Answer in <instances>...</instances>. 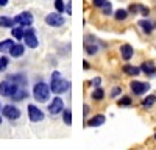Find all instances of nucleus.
<instances>
[{
	"instance_id": "1",
	"label": "nucleus",
	"mask_w": 156,
	"mask_h": 150,
	"mask_svg": "<svg viewBox=\"0 0 156 150\" xmlns=\"http://www.w3.org/2000/svg\"><path fill=\"white\" fill-rule=\"evenodd\" d=\"M69 88H70V83H69L67 80H64L58 70L51 73V81H50V89H51V92H55V94L59 95V94H62V92H67Z\"/></svg>"
},
{
	"instance_id": "2",
	"label": "nucleus",
	"mask_w": 156,
	"mask_h": 150,
	"mask_svg": "<svg viewBox=\"0 0 156 150\" xmlns=\"http://www.w3.org/2000/svg\"><path fill=\"white\" fill-rule=\"evenodd\" d=\"M50 92H51L50 84H47L44 81L36 83L34 88H33V95H34V98L37 100V102H41V103H45L50 98Z\"/></svg>"
},
{
	"instance_id": "3",
	"label": "nucleus",
	"mask_w": 156,
	"mask_h": 150,
	"mask_svg": "<svg viewBox=\"0 0 156 150\" xmlns=\"http://www.w3.org/2000/svg\"><path fill=\"white\" fill-rule=\"evenodd\" d=\"M19 88H22V86L12 83L9 80H3V81H0V94H2L3 97H12Z\"/></svg>"
},
{
	"instance_id": "4",
	"label": "nucleus",
	"mask_w": 156,
	"mask_h": 150,
	"mask_svg": "<svg viewBox=\"0 0 156 150\" xmlns=\"http://www.w3.org/2000/svg\"><path fill=\"white\" fill-rule=\"evenodd\" d=\"M2 114L8 120H16V119L20 117V109L17 106H14V105H5L2 108Z\"/></svg>"
},
{
	"instance_id": "5",
	"label": "nucleus",
	"mask_w": 156,
	"mask_h": 150,
	"mask_svg": "<svg viewBox=\"0 0 156 150\" xmlns=\"http://www.w3.org/2000/svg\"><path fill=\"white\" fill-rule=\"evenodd\" d=\"M47 111L50 112L51 116H56V114H59V112H62V111H64V102H62V98L55 97V98L50 102Z\"/></svg>"
},
{
	"instance_id": "6",
	"label": "nucleus",
	"mask_w": 156,
	"mask_h": 150,
	"mask_svg": "<svg viewBox=\"0 0 156 150\" xmlns=\"http://www.w3.org/2000/svg\"><path fill=\"white\" fill-rule=\"evenodd\" d=\"M45 22L50 25V27H62L64 25V17L61 16V12H50V14L45 16Z\"/></svg>"
},
{
	"instance_id": "7",
	"label": "nucleus",
	"mask_w": 156,
	"mask_h": 150,
	"mask_svg": "<svg viewBox=\"0 0 156 150\" xmlns=\"http://www.w3.org/2000/svg\"><path fill=\"white\" fill-rule=\"evenodd\" d=\"M14 23H19L20 27H30L33 23V14L28 11H23L14 17Z\"/></svg>"
},
{
	"instance_id": "8",
	"label": "nucleus",
	"mask_w": 156,
	"mask_h": 150,
	"mask_svg": "<svg viewBox=\"0 0 156 150\" xmlns=\"http://www.w3.org/2000/svg\"><path fill=\"white\" fill-rule=\"evenodd\" d=\"M23 41L25 44H27L30 48H36L37 47V38H36V31L33 28H28V30H25V34H23Z\"/></svg>"
},
{
	"instance_id": "9",
	"label": "nucleus",
	"mask_w": 156,
	"mask_h": 150,
	"mask_svg": "<svg viewBox=\"0 0 156 150\" xmlns=\"http://www.w3.org/2000/svg\"><path fill=\"white\" fill-rule=\"evenodd\" d=\"M84 50H86V53L87 55H95L98 52V44L97 41L94 39L90 34L86 36V41H84Z\"/></svg>"
},
{
	"instance_id": "10",
	"label": "nucleus",
	"mask_w": 156,
	"mask_h": 150,
	"mask_svg": "<svg viewBox=\"0 0 156 150\" xmlns=\"http://www.w3.org/2000/svg\"><path fill=\"white\" fill-rule=\"evenodd\" d=\"M129 86H131V91L136 95H142L150 89V83H145V81H133Z\"/></svg>"
},
{
	"instance_id": "11",
	"label": "nucleus",
	"mask_w": 156,
	"mask_h": 150,
	"mask_svg": "<svg viewBox=\"0 0 156 150\" xmlns=\"http://www.w3.org/2000/svg\"><path fill=\"white\" fill-rule=\"evenodd\" d=\"M28 117L31 122H41L44 120V112L34 105H28Z\"/></svg>"
},
{
	"instance_id": "12",
	"label": "nucleus",
	"mask_w": 156,
	"mask_h": 150,
	"mask_svg": "<svg viewBox=\"0 0 156 150\" xmlns=\"http://www.w3.org/2000/svg\"><path fill=\"white\" fill-rule=\"evenodd\" d=\"M6 80H9V81H12V83H16V84H19V86H22V88H25L28 84V78H27V75L25 73H14V75H8V78Z\"/></svg>"
},
{
	"instance_id": "13",
	"label": "nucleus",
	"mask_w": 156,
	"mask_h": 150,
	"mask_svg": "<svg viewBox=\"0 0 156 150\" xmlns=\"http://www.w3.org/2000/svg\"><path fill=\"white\" fill-rule=\"evenodd\" d=\"M137 23H139V27L142 28V31H144L145 34H150V33L154 30V27H156V23L151 22V20H148V19H142V20H139Z\"/></svg>"
},
{
	"instance_id": "14",
	"label": "nucleus",
	"mask_w": 156,
	"mask_h": 150,
	"mask_svg": "<svg viewBox=\"0 0 156 150\" xmlns=\"http://www.w3.org/2000/svg\"><path fill=\"white\" fill-rule=\"evenodd\" d=\"M140 70L144 72L145 75H150V77H153V75H156V66L153 64L151 61H145V62H142V66H140Z\"/></svg>"
},
{
	"instance_id": "15",
	"label": "nucleus",
	"mask_w": 156,
	"mask_h": 150,
	"mask_svg": "<svg viewBox=\"0 0 156 150\" xmlns=\"http://www.w3.org/2000/svg\"><path fill=\"white\" fill-rule=\"evenodd\" d=\"M120 53H122V58H123L125 61H129V59L133 58L134 50H133V47L129 45V44H123V45L120 47Z\"/></svg>"
},
{
	"instance_id": "16",
	"label": "nucleus",
	"mask_w": 156,
	"mask_h": 150,
	"mask_svg": "<svg viewBox=\"0 0 156 150\" xmlns=\"http://www.w3.org/2000/svg\"><path fill=\"white\" fill-rule=\"evenodd\" d=\"M105 122H106V117L105 116H103V114H97L92 119L87 120V125H89V127H100V125H103Z\"/></svg>"
},
{
	"instance_id": "17",
	"label": "nucleus",
	"mask_w": 156,
	"mask_h": 150,
	"mask_svg": "<svg viewBox=\"0 0 156 150\" xmlns=\"http://www.w3.org/2000/svg\"><path fill=\"white\" fill-rule=\"evenodd\" d=\"M9 53H11L12 58H19V56H22L25 53V47L22 44H14V45H12V48L9 50Z\"/></svg>"
},
{
	"instance_id": "18",
	"label": "nucleus",
	"mask_w": 156,
	"mask_h": 150,
	"mask_svg": "<svg viewBox=\"0 0 156 150\" xmlns=\"http://www.w3.org/2000/svg\"><path fill=\"white\" fill-rule=\"evenodd\" d=\"M28 97V92H27V88H19V89L16 91V94L12 95L11 98L14 100V102H20V100H25Z\"/></svg>"
},
{
	"instance_id": "19",
	"label": "nucleus",
	"mask_w": 156,
	"mask_h": 150,
	"mask_svg": "<svg viewBox=\"0 0 156 150\" xmlns=\"http://www.w3.org/2000/svg\"><path fill=\"white\" fill-rule=\"evenodd\" d=\"M122 70L126 75H139L140 73V67H136V66H131V64H125L122 67Z\"/></svg>"
},
{
	"instance_id": "20",
	"label": "nucleus",
	"mask_w": 156,
	"mask_h": 150,
	"mask_svg": "<svg viewBox=\"0 0 156 150\" xmlns=\"http://www.w3.org/2000/svg\"><path fill=\"white\" fill-rule=\"evenodd\" d=\"M12 45H14V41L12 39H5V41H2L0 42V52H9V50L12 48Z\"/></svg>"
},
{
	"instance_id": "21",
	"label": "nucleus",
	"mask_w": 156,
	"mask_h": 150,
	"mask_svg": "<svg viewBox=\"0 0 156 150\" xmlns=\"http://www.w3.org/2000/svg\"><path fill=\"white\" fill-rule=\"evenodd\" d=\"M14 25V19H11L8 16H0V27H3V28H9Z\"/></svg>"
},
{
	"instance_id": "22",
	"label": "nucleus",
	"mask_w": 156,
	"mask_h": 150,
	"mask_svg": "<svg viewBox=\"0 0 156 150\" xmlns=\"http://www.w3.org/2000/svg\"><path fill=\"white\" fill-rule=\"evenodd\" d=\"M92 100H95V102H100V100H103V97H105V92H103L101 88H95V91L92 92Z\"/></svg>"
},
{
	"instance_id": "23",
	"label": "nucleus",
	"mask_w": 156,
	"mask_h": 150,
	"mask_svg": "<svg viewBox=\"0 0 156 150\" xmlns=\"http://www.w3.org/2000/svg\"><path fill=\"white\" fill-rule=\"evenodd\" d=\"M126 16H128V11L126 9H117L115 12H114V17H115V20H125L126 19Z\"/></svg>"
},
{
	"instance_id": "24",
	"label": "nucleus",
	"mask_w": 156,
	"mask_h": 150,
	"mask_svg": "<svg viewBox=\"0 0 156 150\" xmlns=\"http://www.w3.org/2000/svg\"><path fill=\"white\" fill-rule=\"evenodd\" d=\"M62 119H64V123L66 125H72V109H64Z\"/></svg>"
},
{
	"instance_id": "25",
	"label": "nucleus",
	"mask_w": 156,
	"mask_h": 150,
	"mask_svg": "<svg viewBox=\"0 0 156 150\" xmlns=\"http://www.w3.org/2000/svg\"><path fill=\"white\" fill-rule=\"evenodd\" d=\"M23 34H25V30H23V27H20V25L12 28V36H14L16 39H22Z\"/></svg>"
},
{
	"instance_id": "26",
	"label": "nucleus",
	"mask_w": 156,
	"mask_h": 150,
	"mask_svg": "<svg viewBox=\"0 0 156 150\" xmlns=\"http://www.w3.org/2000/svg\"><path fill=\"white\" fill-rule=\"evenodd\" d=\"M154 102H156V95H147V98L142 102V105H144L145 108H150Z\"/></svg>"
},
{
	"instance_id": "27",
	"label": "nucleus",
	"mask_w": 156,
	"mask_h": 150,
	"mask_svg": "<svg viewBox=\"0 0 156 150\" xmlns=\"http://www.w3.org/2000/svg\"><path fill=\"white\" fill-rule=\"evenodd\" d=\"M117 103H119V106H129V105L133 103V100L129 98L128 95H125V97H122V98H120Z\"/></svg>"
},
{
	"instance_id": "28",
	"label": "nucleus",
	"mask_w": 156,
	"mask_h": 150,
	"mask_svg": "<svg viewBox=\"0 0 156 150\" xmlns=\"http://www.w3.org/2000/svg\"><path fill=\"white\" fill-rule=\"evenodd\" d=\"M8 62H9V59L6 56H0V72H3L8 67Z\"/></svg>"
},
{
	"instance_id": "29",
	"label": "nucleus",
	"mask_w": 156,
	"mask_h": 150,
	"mask_svg": "<svg viewBox=\"0 0 156 150\" xmlns=\"http://www.w3.org/2000/svg\"><path fill=\"white\" fill-rule=\"evenodd\" d=\"M55 8H56V11H59V12L66 11V5H64L62 0H55Z\"/></svg>"
},
{
	"instance_id": "30",
	"label": "nucleus",
	"mask_w": 156,
	"mask_h": 150,
	"mask_svg": "<svg viewBox=\"0 0 156 150\" xmlns=\"http://www.w3.org/2000/svg\"><path fill=\"white\" fill-rule=\"evenodd\" d=\"M103 14H105V16H109V14H112V5L111 3H105V5H103Z\"/></svg>"
},
{
	"instance_id": "31",
	"label": "nucleus",
	"mask_w": 156,
	"mask_h": 150,
	"mask_svg": "<svg viewBox=\"0 0 156 150\" xmlns=\"http://www.w3.org/2000/svg\"><path fill=\"white\" fill-rule=\"evenodd\" d=\"M139 9H140V12H142V14H144L145 17L148 16V12H150V9H148V8H145V6H142V5H139Z\"/></svg>"
},
{
	"instance_id": "32",
	"label": "nucleus",
	"mask_w": 156,
	"mask_h": 150,
	"mask_svg": "<svg viewBox=\"0 0 156 150\" xmlns=\"http://www.w3.org/2000/svg\"><path fill=\"white\" fill-rule=\"evenodd\" d=\"M92 3L95 5V6H103L106 3V0H92Z\"/></svg>"
},
{
	"instance_id": "33",
	"label": "nucleus",
	"mask_w": 156,
	"mask_h": 150,
	"mask_svg": "<svg viewBox=\"0 0 156 150\" xmlns=\"http://www.w3.org/2000/svg\"><path fill=\"white\" fill-rule=\"evenodd\" d=\"M100 81H101V78H100V77H95V78H94L92 81H90V84H94V86L97 88V86L100 84Z\"/></svg>"
},
{
	"instance_id": "34",
	"label": "nucleus",
	"mask_w": 156,
	"mask_h": 150,
	"mask_svg": "<svg viewBox=\"0 0 156 150\" xmlns=\"http://www.w3.org/2000/svg\"><path fill=\"white\" fill-rule=\"evenodd\" d=\"M120 91H122L120 88H114V89H112V94H111V95H112V97H115V95H119V94H120Z\"/></svg>"
},
{
	"instance_id": "35",
	"label": "nucleus",
	"mask_w": 156,
	"mask_h": 150,
	"mask_svg": "<svg viewBox=\"0 0 156 150\" xmlns=\"http://www.w3.org/2000/svg\"><path fill=\"white\" fill-rule=\"evenodd\" d=\"M66 12H67V14H72V3L66 5Z\"/></svg>"
},
{
	"instance_id": "36",
	"label": "nucleus",
	"mask_w": 156,
	"mask_h": 150,
	"mask_svg": "<svg viewBox=\"0 0 156 150\" xmlns=\"http://www.w3.org/2000/svg\"><path fill=\"white\" fill-rule=\"evenodd\" d=\"M87 112H89V106H87V105H84V108H83V116H84V117L87 116Z\"/></svg>"
},
{
	"instance_id": "37",
	"label": "nucleus",
	"mask_w": 156,
	"mask_h": 150,
	"mask_svg": "<svg viewBox=\"0 0 156 150\" xmlns=\"http://www.w3.org/2000/svg\"><path fill=\"white\" fill-rule=\"evenodd\" d=\"M8 5V0H0V6H6Z\"/></svg>"
},
{
	"instance_id": "38",
	"label": "nucleus",
	"mask_w": 156,
	"mask_h": 150,
	"mask_svg": "<svg viewBox=\"0 0 156 150\" xmlns=\"http://www.w3.org/2000/svg\"><path fill=\"white\" fill-rule=\"evenodd\" d=\"M0 123H2V117H0Z\"/></svg>"
},
{
	"instance_id": "39",
	"label": "nucleus",
	"mask_w": 156,
	"mask_h": 150,
	"mask_svg": "<svg viewBox=\"0 0 156 150\" xmlns=\"http://www.w3.org/2000/svg\"><path fill=\"white\" fill-rule=\"evenodd\" d=\"M154 139H156V133H154Z\"/></svg>"
},
{
	"instance_id": "40",
	"label": "nucleus",
	"mask_w": 156,
	"mask_h": 150,
	"mask_svg": "<svg viewBox=\"0 0 156 150\" xmlns=\"http://www.w3.org/2000/svg\"><path fill=\"white\" fill-rule=\"evenodd\" d=\"M0 109H2V106H0Z\"/></svg>"
}]
</instances>
